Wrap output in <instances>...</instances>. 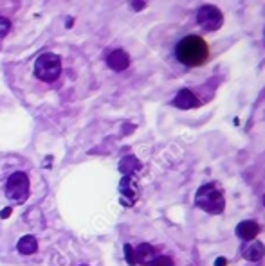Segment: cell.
I'll list each match as a JSON object with an SVG mask.
<instances>
[{
  "instance_id": "8992f818",
  "label": "cell",
  "mask_w": 265,
  "mask_h": 266,
  "mask_svg": "<svg viewBox=\"0 0 265 266\" xmlns=\"http://www.w3.org/2000/svg\"><path fill=\"white\" fill-rule=\"evenodd\" d=\"M107 65L112 70H116V72H123V70H126L130 67V56L123 49H116L107 58Z\"/></svg>"
},
{
  "instance_id": "8fae6325",
  "label": "cell",
  "mask_w": 265,
  "mask_h": 266,
  "mask_svg": "<svg viewBox=\"0 0 265 266\" xmlns=\"http://www.w3.org/2000/svg\"><path fill=\"white\" fill-rule=\"evenodd\" d=\"M36 248H38V241H36V238H33V235H23L18 241V252L23 255L35 254Z\"/></svg>"
},
{
  "instance_id": "3957f363",
  "label": "cell",
  "mask_w": 265,
  "mask_h": 266,
  "mask_svg": "<svg viewBox=\"0 0 265 266\" xmlns=\"http://www.w3.org/2000/svg\"><path fill=\"white\" fill-rule=\"evenodd\" d=\"M35 74L40 81L45 83H55L62 74V60L58 54L52 52H45L42 54L35 63Z\"/></svg>"
},
{
  "instance_id": "ba28073f",
  "label": "cell",
  "mask_w": 265,
  "mask_h": 266,
  "mask_svg": "<svg viewBox=\"0 0 265 266\" xmlns=\"http://www.w3.org/2000/svg\"><path fill=\"white\" fill-rule=\"evenodd\" d=\"M260 234V225L256 223V221H242V223H238L236 227V235L240 239H244V241H251V239H254L256 235Z\"/></svg>"
},
{
  "instance_id": "30bf717a",
  "label": "cell",
  "mask_w": 265,
  "mask_h": 266,
  "mask_svg": "<svg viewBox=\"0 0 265 266\" xmlns=\"http://www.w3.org/2000/svg\"><path fill=\"white\" fill-rule=\"evenodd\" d=\"M244 257L251 262H256V261H260V259H263L265 257L263 243H260V241H253V243L244 250Z\"/></svg>"
},
{
  "instance_id": "4fadbf2b",
  "label": "cell",
  "mask_w": 265,
  "mask_h": 266,
  "mask_svg": "<svg viewBox=\"0 0 265 266\" xmlns=\"http://www.w3.org/2000/svg\"><path fill=\"white\" fill-rule=\"evenodd\" d=\"M121 171L123 173H126V174H130V173H134L136 169H139L141 167V164H139V160H137L136 157H125L123 158V162H121Z\"/></svg>"
},
{
  "instance_id": "52a82bcc",
  "label": "cell",
  "mask_w": 265,
  "mask_h": 266,
  "mask_svg": "<svg viewBox=\"0 0 265 266\" xmlns=\"http://www.w3.org/2000/svg\"><path fill=\"white\" fill-rule=\"evenodd\" d=\"M173 104H175L177 108H180V110L197 108V106H199V97L191 92L190 88H182V90H179V94L175 96Z\"/></svg>"
},
{
  "instance_id": "ac0fdd59",
  "label": "cell",
  "mask_w": 265,
  "mask_h": 266,
  "mask_svg": "<svg viewBox=\"0 0 265 266\" xmlns=\"http://www.w3.org/2000/svg\"><path fill=\"white\" fill-rule=\"evenodd\" d=\"M215 266H227V259L226 257H217V261H215Z\"/></svg>"
},
{
  "instance_id": "6da1fadb",
  "label": "cell",
  "mask_w": 265,
  "mask_h": 266,
  "mask_svg": "<svg viewBox=\"0 0 265 266\" xmlns=\"http://www.w3.org/2000/svg\"><path fill=\"white\" fill-rule=\"evenodd\" d=\"M175 56L186 67H200L209 58V45L199 35H188L177 43Z\"/></svg>"
},
{
  "instance_id": "9c48e42d",
  "label": "cell",
  "mask_w": 265,
  "mask_h": 266,
  "mask_svg": "<svg viewBox=\"0 0 265 266\" xmlns=\"http://www.w3.org/2000/svg\"><path fill=\"white\" fill-rule=\"evenodd\" d=\"M134 255H136V264H150L153 261V255H155V250H153L152 245L148 243H141L139 247L134 250Z\"/></svg>"
},
{
  "instance_id": "e0dca14e",
  "label": "cell",
  "mask_w": 265,
  "mask_h": 266,
  "mask_svg": "<svg viewBox=\"0 0 265 266\" xmlns=\"http://www.w3.org/2000/svg\"><path fill=\"white\" fill-rule=\"evenodd\" d=\"M132 8L136 9V11H141V9L146 8V4H144L143 0H132Z\"/></svg>"
},
{
  "instance_id": "2e32d148",
  "label": "cell",
  "mask_w": 265,
  "mask_h": 266,
  "mask_svg": "<svg viewBox=\"0 0 265 266\" xmlns=\"http://www.w3.org/2000/svg\"><path fill=\"white\" fill-rule=\"evenodd\" d=\"M125 255H126V262H128L130 266H136V255H134L132 245H125Z\"/></svg>"
},
{
  "instance_id": "5b68a950",
  "label": "cell",
  "mask_w": 265,
  "mask_h": 266,
  "mask_svg": "<svg viewBox=\"0 0 265 266\" xmlns=\"http://www.w3.org/2000/svg\"><path fill=\"white\" fill-rule=\"evenodd\" d=\"M197 23L204 31H219L224 23V15L217 6L206 4L197 11Z\"/></svg>"
},
{
  "instance_id": "277c9868",
  "label": "cell",
  "mask_w": 265,
  "mask_h": 266,
  "mask_svg": "<svg viewBox=\"0 0 265 266\" xmlns=\"http://www.w3.org/2000/svg\"><path fill=\"white\" fill-rule=\"evenodd\" d=\"M6 196L16 203H23L29 198V178L25 173H13L6 184Z\"/></svg>"
},
{
  "instance_id": "5bb4252c",
  "label": "cell",
  "mask_w": 265,
  "mask_h": 266,
  "mask_svg": "<svg viewBox=\"0 0 265 266\" xmlns=\"http://www.w3.org/2000/svg\"><path fill=\"white\" fill-rule=\"evenodd\" d=\"M150 266H173V259L170 255H159V257H153Z\"/></svg>"
},
{
  "instance_id": "9a60e30c",
  "label": "cell",
  "mask_w": 265,
  "mask_h": 266,
  "mask_svg": "<svg viewBox=\"0 0 265 266\" xmlns=\"http://www.w3.org/2000/svg\"><path fill=\"white\" fill-rule=\"evenodd\" d=\"M11 29V22L6 16H0V38H4Z\"/></svg>"
},
{
  "instance_id": "7c38bea8",
  "label": "cell",
  "mask_w": 265,
  "mask_h": 266,
  "mask_svg": "<svg viewBox=\"0 0 265 266\" xmlns=\"http://www.w3.org/2000/svg\"><path fill=\"white\" fill-rule=\"evenodd\" d=\"M121 193L126 196V200H128V203H134L137 198V189H136V184H134V180L130 176H125L121 180Z\"/></svg>"
},
{
  "instance_id": "d6986e66",
  "label": "cell",
  "mask_w": 265,
  "mask_h": 266,
  "mask_svg": "<svg viewBox=\"0 0 265 266\" xmlns=\"http://www.w3.org/2000/svg\"><path fill=\"white\" fill-rule=\"evenodd\" d=\"M263 207H265V194H263Z\"/></svg>"
},
{
  "instance_id": "7a4b0ae2",
  "label": "cell",
  "mask_w": 265,
  "mask_h": 266,
  "mask_svg": "<svg viewBox=\"0 0 265 266\" xmlns=\"http://www.w3.org/2000/svg\"><path fill=\"white\" fill-rule=\"evenodd\" d=\"M195 205L207 214H222L226 209V198L215 184H206L197 191Z\"/></svg>"
}]
</instances>
